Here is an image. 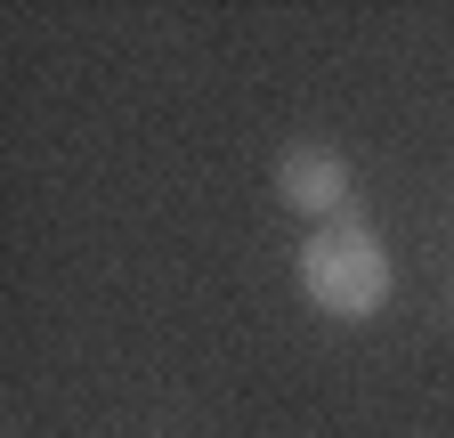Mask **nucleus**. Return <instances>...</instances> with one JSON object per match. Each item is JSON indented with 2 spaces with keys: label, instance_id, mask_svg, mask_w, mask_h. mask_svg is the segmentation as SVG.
Wrapping results in <instances>:
<instances>
[{
  "label": "nucleus",
  "instance_id": "2",
  "mask_svg": "<svg viewBox=\"0 0 454 438\" xmlns=\"http://www.w3.org/2000/svg\"><path fill=\"white\" fill-rule=\"evenodd\" d=\"M276 195L293 203L301 219H340L349 211V162H340V146H317V138H301V146H284V162H276Z\"/></svg>",
  "mask_w": 454,
  "mask_h": 438
},
{
  "label": "nucleus",
  "instance_id": "1",
  "mask_svg": "<svg viewBox=\"0 0 454 438\" xmlns=\"http://www.w3.org/2000/svg\"><path fill=\"white\" fill-rule=\"evenodd\" d=\"M301 293H309V309H325L340 325L389 309L397 268H389V244L373 236V219L340 211V219H325V228H309V244H301Z\"/></svg>",
  "mask_w": 454,
  "mask_h": 438
}]
</instances>
